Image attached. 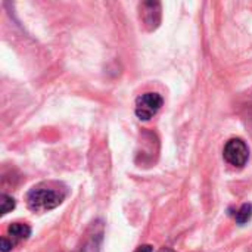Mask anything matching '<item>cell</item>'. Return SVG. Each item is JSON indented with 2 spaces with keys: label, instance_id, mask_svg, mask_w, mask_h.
<instances>
[{
  "label": "cell",
  "instance_id": "cell-10",
  "mask_svg": "<svg viewBox=\"0 0 252 252\" xmlns=\"http://www.w3.org/2000/svg\"><path fill=\"white\" fill-rule=\"evenodd\" d=\"M154 251V248L151 247V245H143V247H139V250L136 252H152Z\"/></svg>",
  "mask_w": 252,
  "mask_h": 252
},
{
  "label": "cell",
  "instance_id": "cell-3",
  "mask_svg": "<svg viewBox=\"0 0 252 252\" xmlns=\"http://www.w3.org/2000/svg\"><path fill=\"white\" fill-rule=\"evenodd\" d=\"M223 157L224 161L235 167V168H242L247 165L248 159H250V149L248 145L242 140V139H230L223 149Z\"/></svg>",
  "mask_w": 252,
  "mask_h": 252
},
{
  "label": "cell",
  "instance_id": "cell-5",
  "mask_svg": "<svg viewBox=\"0 0 252 252\" xmlns=\"http://www.w3.org/2000/svg\"><path fill=\"white\" fill-rule=\"evenodd\" d=\"M140 19L148 31H154L159 27L162 19V7L159 1H143L139 6Z\"/></svg>",
  "mask_w": 252,
  "mask_h": 252
},
{
  "label": "cell",
  "instance_id": "cell-4",
  "mask_svg": "<svg viewBox=\"0 0 252 252\" xmlns=\"http://www.w3.org/2000/svg\"><path fill=\"white\" fill-rule=\"evenodd\" d=\"M103 233L105 226L102 220H96L94 223H92V226L86 232V236L83 239L81 247L78 248V252H100Z\"/></svg>",
  "mask_w": 252,
  "mask_h": 252
},
{
  "label": "cell",
  "instance_id": "cell-2",
  "mask_svg": "<svg viewBox=\"0 0 252 252\" xmlns=\"http://www.w3.org/2000/svg\"><path fill=\"white\" fill-rule=\"evenodd\" d=\"M162 103L164 99L159 93L155 92L143 93L136 99V106H134L136 117L140 121H149L158 114V111L162 108Z\"/></svg>",
  "mask_w": 252,
  "mask_h": 252
},
{
  "label": "cell",
  "instance_id": "cell-8",
  "mask_svg": "<svg viewBox=\"0 0 252 252\" xmlns=\"http://www.w3.org/2000/svg\"><path fill=\"white\" fill-rule=\"evenodd\" d=\"M15 208V199L6 193L1 195V216H6Z\"/></svg>",
  "mask_w": 252,
  "mask_h": 252
},
{
  "label": "cell",
  "instance_id": "cell-1",
  "mask_svg": "<svg viewBox=\"0 0 252 252\" xmlns=\"http://www.w3.org/2000/svg\"><path fill=\"white\" fill-rule=\"evenodd\" d=\"M68 189L61 182H41L34 185L25 196L27 207L32 213H47L58 208L66 198Z\"/></svg>",
  "mask_w": 252,
  "mask_h": 252
},
{
  "label": "cell",
  "instance_id": "cell-9",
  "mask_svg": "<svg viewBox=\"0 0 252 252\" xmlns=\"http://www.w3.org/2000/svg\"><path fill=\"white\" fill-rule=\"evenodd\" d=\"M15 245L6 238V236H1V252H9L12 251V248H13Z\"/></svg>",
  "mask_w": 252,
  "mask_h": 252
},
{
  "label": "cell",
  "instance_id": "cell-11",
  "mask_svg": "<svg viewBox=\"0 0 252 252\" xmlns=\"http://www.w3.org/2000/svg\"><path fill=\"white\" fill-rule=\"evenodd\" d=\"M158 252H176L174 250H171V248H162V250H159Z\"/></svg>",
  "mask_w": 252,
  "mask_h": 252
},
{
  "label": "cell",
  "instance_id": "cell-12",
  "mask_svg": "<svg viewBox=\"0 0 252 252\" xmlns=\"http://www.w3.org/2000/svg\"><path fill=\"white\" fill-rule=\"evenodd\" d=\"M251 252H252V251H251Z\"/></svg>",
  "mask_w": 252,
  "mask_h": 252
},
{
  "label": "cell",
  "instance_id": "cell-6",
  "mask_svg": "<svg viewBox=\"0 0 252 252\" xmlns=\"http://www.w3.org/2000/svg\"><path fill=\"white\" fill-rule=\"evenodd\" d=\"M30 235H31V227H30L28 224H25V223H12V224H9L7 232H6L4 236H6L13 245H16L18 242L28 239Z\"/></svg>",
  "mask_w": 252,
  "mask_h": 252
},
{
  "label": "cell",
  "instance_id": "cell-7",
  "mask_svg": "<svg viewBox=\"0 0 252 252\" xmlns=\"http://www.w3.org/2000/svg\"><path fill=\"white\" fill-rule=\"evenodd\" d=\"M252 219V205L251 204H244L235 214V220L239 226L247 224Z\"/></svg>",
  "mask_w": 252,
  "mask_h": 252
}]
</instances>
